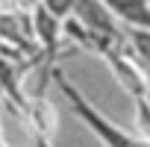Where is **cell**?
<instances>
[{
	"label": "cell",
	"instance_id": "6da1fadb",
	"mask_svg": "<svg viewBox=\"0 0 150 147\" xmlns=\"http://www.w3.org/2000/svg\"><path fill=\"white\" fill-rule=\"evenodd\" d=\"M56 86H59V91L68 97V103H71V109H74V115H77L94 135H97V141L103 144V147H147L144 141H138L132 132H127V129H121L118 124H112V121H106L77 88H74V83L65 77V74H56Z\"/></svg>",
	"mask_w": 150,
	"mask_h": 147
},
{
	"label": "cell",
	"instance_id": "7a4b0ae2",
	"mask_svg": "<svg viewBox=\"0 0 150 147\" xmlns=\"http://www.w3.org/2000/svg\"><path fill=\"white\" fill-rule=\"evenodd\" d=\"M100 3L129 30H150V0H100Z\"/></svg>",
	"mask_w": 150,
	"mask_h": 147
},
{
	"label": "cell",
	"instance_id": "3957f363",
	"mask_svg": "<svg viewBox=\"0 0 150 147\" xmlns=\"http://www.w3.org/2000/svg\"><path fill=\"white\" fill-rule=\"evenodd\" d=\"M129 38H132V50H135L138 65L150 74V30H132Z\"/></svg>",
	"mask_w": 150,
	"mask_h": 147
},
{
	"label": "cell",
	"instance_id": "277c9868",
	"mask_svg": "<svg viewBox=\"0 0 150 147\" xmlns=\"http://www.w3.org/2000/svg\"><path fill=\"white\" fill-rule=\"evenodd\" d=\"M74 6H77V0H41V9H44L47 15H53L56 21L68 18V15L74 12Z\"/></svg>",
	"mask_w": 150,
	"mask_h": 147
},
{
	"label": "cell",
	"instance_id": "5b68a950",
	"mask_svg": "<svg viewBox=\"0 0 150 147\" xmlns=\"http://www.w3.org/2000/svg\"><path fill=\"white\" fill-rule=\"evenodd\" d=\"M0 147H6V144H3V138H0Z\"/></svg>",
	"mask_w": 150,
	"mask_h": 147
}]
</instances>
